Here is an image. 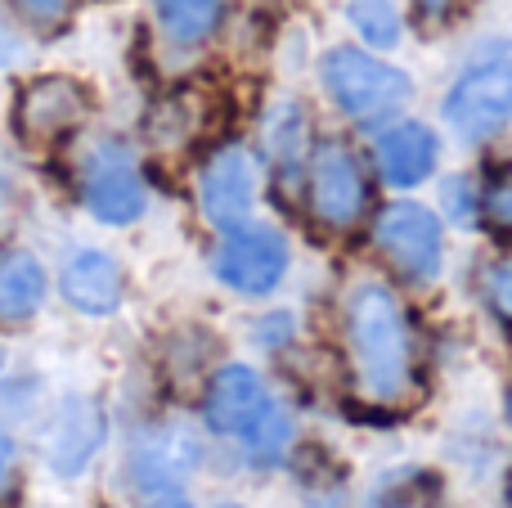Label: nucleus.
<instances>
[{"label":"nucleus","instance_id":"obj_1","mask_svg":"<svg viewBox=\"0 0 512 508\" xmlns=\"http://www.w3.org/2000/svg\"><path fill=\"white\" fill-rule=\"evenodd\" d=\"M346 342L355 378L373 405H396L409 392V324L387 284H360L346 297Z\"/></svg>","mask_w":512,"mask_h":508},{"label":"nucleus","instance_id":"obj_2","mask_svg":"<svg viewBox=\"0 0 512 508\" xmlns=\"http://www.w3.org/2000/svg\"><path fill=\"white\" fill-rule=\"evenodd\" d=\"M207 423L221 437L248 441L256 455H270L288 441V419L270 401L261 374L248 365H225L207 387Z\"/></svg>","mask_w":512,"mask_h":508},{"label":"nucleus","instance_id":"obj_3","mask_svg":"<svg viewBox=\"0 0 512 508\" xmlns=\"http://www.w3.org/2000/svg\"><path fill=\"white\" fill-rule=\"evenodd\" d=\"M445 117L463 140H490L512 117V45H490L468 63L445 99Z\"/></svg>","mask_w":512,"mask_h":508},{"label":"nucleus","instance_id":"obj_4","mask_svg":"<svg viewBox=\"0 0 512 508\" xmlns=\"http://www.w3.org/2000/svg\"><path fill=\"white\" fill-rule=\"evenodd\" d=\"M324 86L333 95V104L355 122H382L396 108H405L409 99V77L391 63H378L373 54L337 45L324 54Z\"/></svg>","mask_w":512,"mask_h":508},{"label":"nucleus","instance_id":"obj_5","mask_svg":"<svg viewBox=\"0 0 512 508\" xmlns=\"http://www.w3.org/2000/svg\"><path fill=\"white\" fill-rule=\"evenodd\" d=\"M369 207V185L346 144L328 140L310 158V212L328 230H351Z\"/></svg>","mask_w":512,"mask_h":508},{"label":"nucleus","instance_id":"obj_6","mask_svg":"<svg viewBox=\"0 0 512 508\" xmlns=\"http://www.w3.org/2000/svg\"><path fill=\"white\" fill-rule=\"evenodd\" d=\"M90 113V95L72 77H36L23 86L14 108V126L27 144H54L72 135Z\"/></svg>","mask_w":512,"mask_h":508},{"label":"nucleus","instance_id":"obj_7","mask_svg":"<svg viewBox=\"0 0 512 508\" xmlns=\"http://www.w3.org/2000/svg\"><path fill=\"white\" fill-rule=\"evenodd\" d=\"M288 270V243L270 225H234L216 252V275L234 293H270Z\"/></svg>","mask_w":512,"mask_h":508},{"label":"nucleus","instance_id":"obj_8","mask_svg":"<svg viewBox=\"0 0 512 508\" xmlns=\"http://www.w3.org/2000/svg\"><path fill=\"white\" fill-rule=\"evenodd\" d=\"M373 239L387 261L409 279H432L441 270V221L418 203H396L378 216Z\"/></svg>","mask_w":512,"mask_h":508},{"label":"nucleus","instance_id":"obj_9","mask_svg":"<svg viewBox=\"0 0 512 508\" xmlns=\"http://www.w3.org/2000/svg\"><path fill=\"white\" fill-rule=\"evenodd\" d=\"M81 198L104 225H131L144 212V180L117 144L95 149L81 176Z\"/></svg>","mask_w":512,"mask_h":508},{"label":"nucleus","instance_id":"obj_10","mask_svg":"<svg viewBox=\"0 0 512 508\" xmlns=\"http://www.w3.org/2000/svg\"><path fill=\"white\" fill-rule=\"evenodd\" d=\"M198 198H203V212L212 225L221 230H234L252 216L256 203V171L252 158L243 149H221L203 171V185H198Z\"/></svg>","mask_w":512,"mask_h":508},{"label":"nucleus","instance_id":"obj_11","mask_svg":"<svg viewBox=\"0 0 512 508\" xmlns=\"http://www.w3.org/2000/svg\"><path fill=\"white\" fill-rule=\"evenodd\" d=\"M63 297L86 315H108L122 306V266L108 252H77L63 266Z\"/></svg>","mask_w":512,"mask_h":508},{"label":"nucleus","instance_id":"obj_12","mask_svg":"<svg viewBox=\"0 0 512 508\" xmlns=\"http://www.w3.org/2000/svg\"><path fill=\"white\" fill-rule=\"evenodd\" d=\"M378 167L391 185H418L436 167V135L423 122H400L378 140Z\"/></svg>","mask_w":512,"mask_h":508},{"label":"nucleus","instance_id":"obj_13","mask_svg":"<svg viewBox=\"0 0 512 508\" xmlns=\"http://www.w3.org/2000/svg\"><path fill=\"white\" fill-rule=\"evenodd\" d=\"M45 302V270L32 252L0 257V320H27Z\"/></svg>","mask_w":512,"mask_h":508},{"label":"nucleus","instance_id":"obj_14","mask_svg":"<svg viewBox=\"0 0 512 508\" xmlns=\"http://www.w3.org/2000/svg\"><path fill=\"white\" fill-rule=\"evenodd\" d=\"M153 14H158V27L167 41L198 45L221 23V0H153Z\"/></svg>","mask_w":512,"mask_h":508},{"label":"nucleus","instance_id":"obj_15","mask_svg":"<svg viewBox=\"0 0 512 508\" xmlns=\"http://www.w3.org/2000/svg\"><path fill=\"white\" fill-rule=\"evenodd\" d=\"M346 14H351L355 32H360L369 45H378V50H391V45L400 41V9H396V0H351V5H346Z\"/></svg>","mask_w":512,"mask_h":508},{"label":"nucleus","instance_id":"obj_16","mask_svg":"<svg viewBox=\"0 0 512 508\" xmlns=\"http://www.w3.org/2000/svg\"><path fill=\"white\" fill-rule=\"evenodd\" d=\"M481 212H486V221L495 230H512V167L495 171V180L481 194Z\"/></svg>","mask_w":512,"mask_h":508},{"label":"nucleus","instance_id":"obj_17","mask_svg":"<svg viewBox=\"0 0 512 508\" xmlns=\"http://www.w3.org/2000/svg\"><path fill=\"white\" fill-rule=\"evenodd\" d=\"M373 508H436V495L423 491L414 477H396L373 495Z\"/></svg>","mask_w":512,"mask_h":508},{"label":"nucleus","instance_id":"obj_18","mask_svg":"<svg viewBox=\"0 0 512 508\" xmlns=\"http://www.w3.org/2000/svg\"><path fill=\"white\" fill-rule=\"evenodd\" d=\"M486 297H490V306H495L499 320L512 324V257L486 266Z\"/></svg>","mask_w":512,"mask_h":508},{"label":"nucleus","instance_id":"obj_19","mask_svg":"<svg viewBox=\"0 0 512 508\" xmlns=\"http://www.w3.org/2000/svg\"><path fill=\"white\" fill-rule=\"evenodd\" d=\"M14 9L36 27H59L68 18L72 0H14Z\"/></svg>","mask_w":512,"mask_h":508},{"label":"nucleus","instance_id":"obj_20","mask_svg":"<svg viewBox=\"0 0 512 508\" xmlns=\"http://www.w3.org/2000/svg\"><path fill=\"white\" fill-rule=\"evenodd\" d=\"M445 198L454 203V221H459V225H472V198H468V185H463V180H454V185L445 189Z\"/></svg>","mask_w":512,"mask_h":508},{"label":"nucleus","instance_id":"obj_21","mask_svg":"<svg viewBox=\"0 0 512 508\" xmlns=\"http://www.w3.org/2000/svg\"><path fill=\"white\" fill-rule=\"evenodd\" d=\"M9 477H14V441L0 432V486H5Z\"/></svg>","mask_w":512,"mask_h":508},{"label":"nucleus","instance_id":"obj_22","mask_svg":"<svg viewBox=\"0 0 512 508\" xmlns=\"http://www.w3.org/2000/svg\"><path fill=\"white\" fill-rule=\"evenodd\" d=\"M454 0H418V9H427V14H445Z\"/></svg>","mask_w":512,"mask_h":508},{"label":"nucleus","instance_id":"obj_23","mask_svg":"<svg viewBox=\"0 0 512 508\" xmlns=\"http://www.w3.org/2000/svg\"><path fill=\"white\" fill-rule=\"evenodd\" d=\"M149 508H189L185 500H158V504H149Z\"/></svg>","mask_w":512,"mask_h":508},{"label":"nucleus","instance_id":"obj_24","mask_svg":"<svg viewBox=\"0 0 512 508\" xmlns=\"http://www.w3.org/2000/svg\"><path fill=\"white\" fill-rule=\"evenodd\" d=\"M508 414H512V401H508Z\"/></svg>","mask_w":512,"mask_h":508},{"label":"nucleus","instance_id":"obj_25","mask_svg":"<svg viewBox=\"0 0 512 508\" xmlns=\"http://www.w3.org/2000/svg\"><path fill=\"white\" fill-rule=\"evenodd\" d=\"M225 508H230V504H225Z\"/></svg>","mask_w":512,"mask_h":508}]
</instances>
